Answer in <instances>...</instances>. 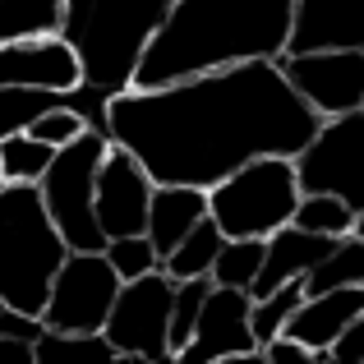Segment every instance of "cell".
I'll list each match as a JSON object with an SVG mask.
<instances>
[{
    "label": "cell",
    "instance_id": "1",
    "mask_svg": "<svg viewBox=\"0 0 364 364\" xmlns=\"http://www.w3.org/2000/svg\"><path fill=\"white\" fill-rule=\"evenodd\" d=\"M323 116L291 88L282 60H249L166 88L107 97V134L157 185L213 189L254 157H295Z\"/></svg>",
    "mask_w": 364,
    "mask_h": 364
},
{
    "label": "cell",
    "instance_id": "2",
    "mask_svg": "<svg viewBox=\"0 0 364 364\" xmlns=\"http://www.w3.org/2000/svg\"><path fill=\"white\" fill-rule=\"evenodd\" d=\"M295 0H176L143 46L129 88H166L249 60H282Z\"/></svg>",
    "mask_w": 364,
    "mask_h": 364
},
{
    "label": "cell",
    "instance_id": "3",
    "mask_svg": "<svg viewBox=\"0 0 364 364\" xmlns=\"http://www.w3.org/2000/svg\"><path fill=\"white\" fill-rule=\"evenodd\" d=\"M65 258H70V240L46 213L42 185L9 180L0 189V304L42 318Z\"/></svg>",
    "mask_w": 364,
    "mask_h": 364
},
{
    "label": "cell",
    "instance_id": "4",
    "mask_svg": "<svg viewBox=\"0 0 364 364\" xmlns=\"http://www.w3.org/2000/svg\"><path fill=\"white\" fill-rule=\"evenodd\" d=\"M176 0H70L65 37L83 55V83L116 97L134 83L143 46Z\"/></svg>",
    "mask_w": 364,
    "mask_h": 364
},
{
    "label": "cell",
    "instance_id": "5",
    "mask_svg": "<svg viewBox=\"0 0 364 364\" xmlns=\"http://www.w3.org/2000/svg\"><path fill=\"white\" fill-rule=\"evenodd\" d=\"M300 171L295 157H254L240 171H231L226 180H217L208 189V213L213 222L226 231V240L235 235H254L267 240L272 231L295 222V208H300Z\"/></svg>",
    "mask_w": 364,
    "mask_h": 364
},
{
    "label": "cell",
    "instance_id": "6",
    "mask_svg": "<svg viewBox=\"0 0 364 364\" xmlns=\"http://www.w3.org/2000/svg\"><path fill=\"white\" fill-rule=\"evenodd\" d=\"M107 148H111V134L92 124L55 152L51 171L42 176L46 213L70 240V249H107V231L97 222V171Z\"/></svg>",
    "mask_w": 364,
    "mask_h": 364
},
{
    "label": "cell",
    "instance_id": "7",
    "mask_svg": "<svg viewBox=\"0 0 364 364\" xmlns=\"http://www.w3.org/2000/svg\"><path fill=\"white\" fill-rule=\"evenodd\" d=\"M120 295V272L111 267L107 249H70L46 295L42 323L60 332H107L111 304Z\"/></svg>",
    "mask_w": 364,
    "mask_h": 364
},
{
    "label": "cell",
    "instance_id": "8",
    "mask_svg": "<svg viewBox=\"0 0 364 364\" xmlns=\"http://www.w3.org/2000/svg\"><path fill=\"white\" fill-rule=\"evenodd\" d=\"M304 194H337L364 213V107L346 116H328L304 152H295Z\"/></svg>",
    "mask_w": 364,
    "mask_h": 364
},
{
    "label": "cell",
    "instance_id": "9",
    "mask_svg": "<svg viewBox=\"0 0 364 364\" xmlns=\"http://www.w3.org/2000/svg\"><path fill=\"white\" fill-rule=\"evenodd\" d=\"M171 300H176V282L161 267L120 282L107 318V337L120 360H171Z\"/></svg>",
    "mask_w": 364,
    "mask_h": 364
},
{
    "label": "cell",
    "instance_id": "10",
    "mask_svg": "<svg viewBox=\"0 0 364 364\" xmlns=\"http://www.w3.org/2000/svg\"><path fill=\"white\" fill-rule=\"evenodd\" d=\"M254 295L240 286H217L208 291V304L198 314V328L189 337V346L180 350V360L194 364H217V360H263V341L254 337Z\"/></svg>",
    "mask_w": 364,
    "mask_h": 364
},
{
    "label": "cell",
    "instance_id": "11",
    "mask_svg": "<svg viewBox=\"0 0 364 364\" xmlns=\"http://www.w3.org/2000/svg\"><path fill=\"white\" fill-rule=\"evenodd\" d=\"M282 70L291 88L328 116H346L364 107V51H304V55H282Z\"/></svg>",
    "mask_w": 364,
    "mask_h": 364
},
{
    "label": "cell",
    "instance_id": "12",
    "mask_svg": "<svg viewBox=\"0 0 364 364\" xmlns=\"http://www.w3.org/2000/svg\"><path fill=\"white\" fill-rule=\"evenodd\" d=\"M0 88L79 92L83 88V55L60 33L0 42Z\"/></svg>",
    "mask_w": 364,
    "mask_h": 364
},
{
    "label": "cell",
    "instance_id": "13",
    "mask_svg": "<svg viewBox=\"0 0 364 364\" xmlns=\"http://www.w3.org/2000/svg\"><path fill=\"white\" fill-rule=\"evenodd\" d=\"M152 189H157V180L148 176V166L129 148L111 143L107 157H102V171H97V222L107 231V240L148 231Z\"/></svg>",
    "mask_w": 364,
    "mask_h": 364
},
{
    "label": "cell",
    "instance_id": "14",
    "mask_svg": "<svg viewBox=\"0 0 364 364\" xmlns=\"http://www.w3.org/2000/svg\"><path fill=\"white\" fill-rule=\"evenodd\" d=\"M364 51V0H295L286 55Z\"/></svg>",
    "mask_w": 364,
    "mask_h": 364
},
{
    "label": "cell",
    "instance_id": "15",
    "mask_svg": "<svg viewBox=\"0 0 364 364\" xmlns=\"http://www.w3.org/2000/svg\"><path fill=\"white\" fill-rule=\"evenodd\" d=\"M364 309V286H332V291H318V295H304L300 309L291 314L286 332L300 337L304 346L314 350V360L328 364L332 360V341L350 328V318Z\"/></svg>",
    "mask_w": 364,
    "mask_h": 364
},
{
    "label": "cell",
    "instance_id": "16",
    "mask_svg": "<svg viewBox=\"0 0 364 364\" xmlns=\"http://www.w3.org/2000/svg\"><path fill=\"white\" fill-rule=\"evenodd\" d=\"M332 235H318V231H304V226H282V231L267 235V249H263V267L254 277V291L249 295H267L286 282H304L323 258L332 254Z\"/></svg>",
    "mask_w": 364,
    "mask_h": 364
},
{
    "label": "cell",
    "instance_id": "17",
    "mask_svg": "<svg viewBox=\"0 0 364 364\" xmlns=\"http://www.w3.org/2000/svg\"><path fill=\"white\" fill-rule=\"evenodd\" d=\"M203 217H208V189H198V185H157L152 189V208H148V235H152V245H157V254L166 258Z\"/></svg>",
    "mask_w": 364,
    "mask_h": 364
},
{
    "label": "cell",
    "instance_id": "18",
    "mask_svg": "<svg viewBox=\"0 0 364 364\" xmlns=\"http://www.w3.org/2000/svg\"><path fill=\"white\" fill-rule=\"evenodd\" d=\"M222 245H226V231L213 222V213H208L203 222H198L194 231L185 235V240H180L166 258H161V272H166L171 282H189V277H213Z\"/></svg>",
    "mask_w": 364,
    "mask_h": 364
},
{
    "label": "cell",
    "instance_id": "19",
    "mask_svg": "<svg viewBox=\"0 0 364 364\" xmlns=\"http://www.w3.org/2000/svg\"><path fill=\"white\" fill-rule=\"evenodd\" d=\"M65 18H70V0H0V42L14 37H65Z\"/></svg>",
    "mask_w": 364,
    "mask_h": 364
},
{
    "label": "cell",
    "instance_id": "20",
    "mask_svg": "<svg viewBox=\"0 0 364 364\" xmlns=\"http://www.w3.org/2000/svg\"><path fill=\"white\" fill-rule=\"evenodd\" d=\"M51 143L33 139V134H9V139H0V171H5V180H23V185H42V176L51 171L55 161Z\"/></svg>",
    "mask_w": 364,
    "mask_h": 364
},
{
    "label": "cell",
    "instance_id": "21",
    "mask_svg": "<svg viewBox=\"0 0 364 364\" xmlns=\"http://www.w3.org/2000/svg\"><path fill=\"white\" fill-rule=\"evenodd\" d=\"M332 286H364V240H360V235L337 240L332 254L304 277V291H309V295L332 291Z\"/></svg>",
    "mask_w": 364,
    "mask_h": 364
},
{
    "label": "cell",
    "instance_id": "22",
    "mask_svg": "<svg viewBox=\"0 0 364 364\" xmlns=\"http://www.w3.org/2000/svg\"><path fill=\"white\" fill-rule=\"evenodd\" d=\"M295 226L332 235V240H346V235L355 231V208H350L346 198H337V194H300Z\"/></svg>",
    "mask_w": 364,
    "mask_h": 364
},
{
    "label": "cell",
    "instance_id": "23",
    "mask_svg": "<svg viewBox=\"0 0 364 364\" xmlns=\"http://www.w3.org/2000/svg\"><path fill=\"white\" fill-rule=\"evenodd\" d=\"M208 291H213V277L176 282V300H171V360H180V350L194 337L198 314H203V304H208Z\"/></svg>",
    "mask_w": 364,
    "mask_h": 364
},
{
    "label": "cell",
    "instance_id": "24",
    "mask_svg": "<svg viewBox=\"0 0 364 364\" xmlns=\"http://www.w3.org/2000/svg\"><path fill=\"white\" fill-rule=\"evenodd\" d=\"M263 249L267 240H254V235H235V240L222 245L213 267V282L217 286H240V291H254V277L263 267Z\"/></svg>",
    "mask_w": 364,
    "mask_h": 364
},
{
    "label": "cell",
    "instance_id": "25",
    "mask_svg": "<svg viewBox=\"0 0 364 364\" xmlns=\"http://www.w3.org/2000/svg\"><path fill=\"white\" fill-rule=\"evenodd\" d=\"M70 92H46V88H0V139L23 134L42 111L60 107Z\"/></svg>",
    "mask_w": 364,
    "mask_h": 364
},
{
    "label": "cell",
    "instance_id": "26",
    "mask_svg": "<svg viewBox=\"0 0 364 364\" xmlns=\"http://www.w3.org/2000/svg\"><path fill=\"white\" fill-rule=\"evenodd\" d=\"M304 282H286V286H277V291H267V295H254V309H249V323H254V337L258 341H272L277 332H286V323H291V314L300 309V300H304Z\"/></svg>",
    "mask_w": 364,
    "mask_h": 364
},
{
    "label": "cell",
    "instance_id": "27",
    "mask_svg": "<svg viewBox=\"0 0 364 364\" xmlns=\"http://www.w3.org/2000/svg\"><path fill=\"white\" fill-rule=\"evenodd\" d=\"M65 355L120 360L107 332H60V328H42V337H37V360H65Z\"/></svg>",
    "mask_w": 364,
    "mask_h": 364
},
{
    "label": "cell",
    "instance_id": "28",
    "mask_svg": "<svg viewBox=\"0 0 364 364\" xmlns=\"http://www.w3.org/2000/svg\"><path fill=\"white\" fill-rule=\"evenodd\" d=\"M107 258H111V267L120 272V282H134V277H148V272L161 267V254H157V245H152L148 231L107 240Z\"/></svg>",
    "mask_w": 364,
    "mask_h": 364
},
{
    "label": "cell",
    "instance_id": "29",
    "mask_svg": "<svg viewBox=\"0 0 364 364\" xmlns=\"http://www.w3.org/2000/svg\"><path fill=\"white\" fill-rule=\"evenodd\" d=\"M83 129H92V120L83 116L79 107H74L70 97L60 102V107H51V111H42L33 124H28V134L33 139H42V143H51V148H65V143H74Z\"/></svg>",
    "mask_w": 364,
    "mask_h": 364
},
{
    "label": "cell",
    "instance_id": "30",
    "mask_svg": "<svg viewBox=\"0 0 364 364\" xmlns=\"http://www.w3.org/2000/svg\"><path fill=\"white\" fill-rule=\"evenodd\" d=\"M263 360H272V364H318L314 350L304 346L300 337H291V332H277L272 341H263Z\"/></svg>",
    "mask_w": 364,
    "mask_h": 364
},
{
    "label": "cell",
    "instance_id": "31",
    "mask_svg": "<svg viewBox=\"0 0 364 364\" xmlns=\"http://www.w3.org/2000/svg\"><path fill=\"white\" fill-rule=\"evenodd\" d=\"M332 360L337 364H364V309L350 318V328L332 341Z\"/></svg>",
    "mask_w": 364,
    "mask_h": 364
},
{
    "label": "cell",
    "instance_id": "32",
    "mask_svg": "<svg viewBox=\"0 0 364 364\" xmlns=\"http://www.w3.org/2000/svg\"><path fill=\"white\" fill-rule=\"evenodd\" d=\"M0 355L37 360V341H33V337H18V332H0Z\"/></svg>",
    "mask_w": 364,
    "mask_h": 364
},
{
    "label": "cell",
    "instance_id": "33",
    "mask_svg": "<svg viewBox=\"0 0 364 364\" xmlns=\"http://www.w3.org/2000/svg\"><path fill=\"white\" fill-rule=\"evenodd\" d=\"M350 235H360V240H364V213H355V231H350Z\"/></svg>",
    "mask_w": 364,
    "mask_h": 364
},
{
    "label": "cell",
    "instance_id": "34",
    "mask_svg": "<svg viewBox=\"0 0 364 364\" xmlns=\"http://www.w3.org/2000/svg\"><path fill=\"white\" fill-rule=\"evenodd\" d=\"M5 185H9V180H5V171H0V189H5Z\"/></svg>",
    "mask_w": 364,
    "mask_h": 364
},
{
    "label": "cell",
    "instance_id": "35",
    "mask_svg": "<svg viewBox=\"0 0 364 364\" xmlns=\"http://www.w3.org/2000/svg\"><path fill=\"white\" fill-rule=\"evenodd\" d=\"M0 309H5V304H0Z\"/></svg>",
    "mask_w": 364,
    "mask_h": 364
}]
</instances>
